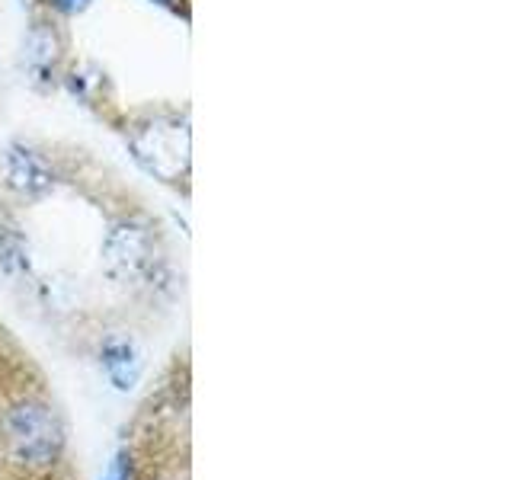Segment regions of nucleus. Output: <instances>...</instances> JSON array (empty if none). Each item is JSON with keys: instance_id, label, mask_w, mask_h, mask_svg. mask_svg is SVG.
Segmentation results:
<instances>
[{"instance_id": "7", "label": "nucleus", "mask_w": 512, "mask_h": 480, "mask_svg": "<svg viewBox=\"0 0 512 480\" xmlns=\"http://www.w3.org/2000/svg\"><path fill=\"white\" fill-rule=\"evenodd\" d=\"M26 244L16 231H0V269L4 272H20L26 269Z\"/></svg>"}, {"instance_id": "8", "label": "nucleus", "mask_w": 512, "mask_h": 480, "mask_svg": "<svg viewBox=\"0 0 512 480\" xmlns=\"http://www.w3.org/2000/svg\"><path fill=\"white\" fill-rule=\"evenodd\" d=\"M48 4H52V10H58V13L74 16V13H84L93 0H48Z\"/></svg>"}, {"instance_id": "1", "label": "nucleus", "mask_w": 512, "mask_h": 480, "mask_svg": "<svg viewBox=\"0 0 512 480\" xmlns=\"http://www.w3.org/2000/svg\"><path fill=\"white\" fill-rule=\"evenodd\" d=\"M0 439L10 464L26 474H45L64 452V423L45 397L20 394L0 416Z\"/></svg>"}, {"instance_id": "5", "label": "nucleus", "mask_w": 512, "mask_h": 480, "mask_svg": "<svg viewBox=\"0 0 512 480\" xmlns=\"http://www.w3.org/2000/svg\"><path fill=\"white\" fill-rule=\"evenodd\" d=\"M100 362H103V372L119 391H132L135 381L141 378V352L132 340H125V336H112V340L103 343Z\"/></svg>"}, {"instance_id": "3", "label": "nucleus", "mask_w": 512, "mask_h": 480, "mask_svg": "<svg viewBox=\"0 0 512 480\" xmlns=\"http://www.w3.org/2000/svg\"><path fill=\"white\" fill-rule=\"evenodd\" d=\"M157 228L144 218H122L109 228L103 244V266L119 282H141L157 269Z\"/></svg>"}, {"instance_id": "10", "label": "nucleus", "mask_w": 512, "mask_h": 480, "mask_svg": "<svg viewBox=\"0 0 512 480\" xmlns=\"http://www.w3.org/2000/svg\"><path fill=\"white\" fill-rule=\"evenodd\" d=\"M106 480H112V477H106Z\"/></svg>"}, {"instance_id": "4", "label": "nucleus", "mask_w": 512, "mask_h": 480, "mask_svg": "<svg viewBox=\"0 0 512 480\" xmlns=\"http://www.w3.org/2000/svg\"><path fill=\"white\" fill-rule=\"evenodd\" d=\"M0 183L20 202H42L52 196L58 183L55 164L32 144H10L4 151V167H0Z\"/></svg>"}, {"instance_id": "2", "label": "nucleus", "mask_w": 512, "mask_h": 480, "mask_svg": "<svg viewBox=\"0 0 512 480\" xmlns=\"http://www.w3.org/2000/svg\"><path fill=\"white\" fill-rule=\"evenodd\" d=\"M128 151L154 180L180 186L189 176V122L176 112H151L128 128Z\"/></svg>"}, {"instance_id": "6", "label": "nucleus", "mask_w": 512, "mask_h": 480, "mask_svg": "<svg viewBox=\"0 0 512 480\" xmlns=\"http://www.w3.org/2000/svg\"><path fill=\"white\" fill-rule=\"evenodd\" d=\"M58 36H55V26H45L39 23L36 29H32V36H29V45H26V52H29V64L36 71H48V68H55V61H58Z\"/></svg>"}, {"instance_id": "9", "label": "nucleus", "mask_w": 512, "mask_h": 480, "mask_svg": "<svg viewBox=\"0 0 512 480\" xmlns=\"http://www.w3.org/2000/svg\"><path fill=\"white\" fill-rule=\"evenodd\" d=\"M148 4H154V7H164V10H170V13H180L186 4L183 0H148Z\"/></svg>"}]
</instances>
